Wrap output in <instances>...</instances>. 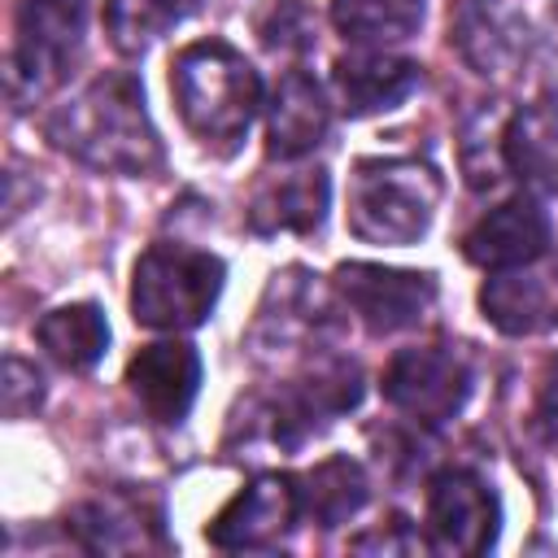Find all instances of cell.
<instances>
[{"label":"cell","instance_id":"obj_1","mask_svg":"<svg viewBox=\"0 0 558 558\" xmlns=\"http://www.w3.org/2000/svg\"><path fill=\"white\" fill-rule=\"evenodd\" d=\"M48 140L100 174H153L161 166V140L148 122L135 74L92 78L78 96L52 109Z\"/></svg>","mask_w":558,"mask_h":558},{"label":"cell","instance_id":"obj_2","mask_svg":"<svg viewBox=\"0 0 558 558\" xmlns=\"http://www.w3.org/2000/svg\"><path fill=\"white\" fill-rule=\"evenodd\" d=\"M170 87L183 126L218 157H231L262 105L257 70L222 39L187 44L170 65Z\"/></svg>","mask_w":558,"mask_h":558},{"label":"cell","instance_id":"obj_3","mask_svg":"<svg viewBox=\"0 0 558 558\" xmlns=\"http://www.w3.org/2000/svg\"><path fill=\"white\" fill-rule=\"evenodd\" d=\"M440 205V174L418 157H366L349 179V231L366 244H418Z\"/></svg>","mask_w":558,"mask_h":558},{"label":"cell","instance_id":"obj_4","mask_svg":"<svg viewBox=\"0 0 558 558\" xmlns=\"http://www.w3.org/2000/svg\"><path fill=\"white\" fill-rule=\"evenodd\" d=\"M222 262L192 244H153L131 275V314L157 331L201 327L222 292Z\"/></svg>","mask_w":558,"mask_h":558},{"label":"cell","instance_id":"obj_5","mask_svg":"<svg viewBox=\"0 0 558 558\" xmlns=\"http://www.w3.org/2000/svg\"><path fill=\"white\" fill-rule=\"evenodd\" d=\"M83 0H22L17 4V31H13V57H9V92L13 105L26 109L39 96H48L83 35Z\"/></svg>","mask_w":558,"mask_h":558},{"label":"cell","instance_id":"obj_6","mask_svg":"<svg viewBox=\"0 0 558 558\" xmlns=\"http://www.w3.org/2000/svg\"><path fill=\"white\" fill-rule=\"evenodd\" d=\"M384 397L414 423H445L471 397V366L449 344H410L384 371Z\"/></svg>","mask_w":558,"mask_h":558},{"label":"cell","instance_id":"obj_7","mask_svg":"<svg viewBox=\"0 0 558 558\" xmlns=\"http://www.w3.org/2000/svg\"><path fill=\"white\" fill-rule=\"evenodd\" d=\"M336 292L344 305L375 331L392 336L414 327L432 301H436V279L427 270H397V266H375V262H344L336 270Z\"/></svg>","mask_w":558,"mask_h":558},{"label":"cell","instance_id":"obj_8","mask_svg":"<svg viewBox=\"0 0 558 558\" xmlns=\"http://www.w3.org/2000/svg\"><path fill=\"white\" fill-rule=\"evenodd\" d=\"M501 506L475 471H440L427 488V532L445 554H484L497 541Z\"/></svg>","mask_w":558,"mask_h":558},{"label":"cell","instance_id":"obj_9","mask_svg":"<svg viewBox=\"0 0 558 558\" xmlns=\"http://www.w3.org/2000/svg\"><path fill=\"white\" fill-rule=\"evenodd\" d=\"M362 397V375L357 366L349 362H331V366H318L314 375H305L301 384L283 388L275 397V405L266 410V436L283 449H296L305 445L314 432H323L336 414L353 410Z\"/></svg>","mask_w":558,"mask_h":558},{"label":"cell","instance_id":"obj_10","mask_svg":"<svg viewBox=\"0 0 558 558\" xmlns=\"http://www.w3.org/2000/svg\"><path fill=\"white\" fill-rule=\"evenodd\" d=\"M301 514L296 480L288 475H257L248 488H240L205 527L209 545L218 549H262L279 541Z\"/></svg>","mask_w":558,"mask_h":558},{"label":"cell","instance_id":"obj_11","mask_svg":"<svg viewBox=\"0 0 558 558\" xmlns=\"http://www.w3.org/2000/svg\"><path fill=\"white\" fill-rule=\"evenodd\" d=\"M545 248H549V218L532 196L501 201L497 209L475 218V227L462 235L466 262H475L484 270L532 266L536 257H545Z\"/></svg>","mask_w":558,"mask_h":558},{"label":"cell","instance_id":"obj_12","mask_svg":"<svg viewBox=\"0 0 558 558\" xmlns=\"http://www.w3.org/2000/svg\"><path fill=\"white\" fill-rule=\"evenodd\" d=\"M449 31L475 74L506 78L527 57V26L506 0H453Z\"/></svg>","mask_w":558,"mask_h":558},{"label":"cell","instance_id":"obj_13","mask_svg":"<svg viewBox=\"0 0 558 558\" xmlns=\"http://www.w3.org/2000/svg\"><path fill=\"white\" fill-rule=\"evenodd\" d=\"M126 388L157 423H179L201 388V357L192 344H148L126 362Z\"/></svg>","mask_w":558,"mask_h":558},{"label":"cell","instance_id":"obj_14","mask_svg":"<svg viewBox=\"0 0 558 558\" xmlns=\"http://www.w3.org/2000/svg\"><path fill=\"white\" fill-rule=\"evenodd\" d=\"M327 122H331V109H327L323 87H318L305 70H288V74L275 83V96H270V113H266V153L279 157V161L305 157L310 148L323 144Z\"/></svg>","mask_w":558,"mask_h":558},{"label":"cell","instance_id":"obj_15","mask_svg":"<svg viewBox=\"0 0 558 558\" xmlns=\"http://www.w3.org/2000/svg\"><path fill=\"white\" fill-rule=\"evenodd\" d=\"M480 310L506 336H532L541 327H554L558 323V270L549 275H536L527 266L497 270L480 288Z\"/></svg>","mask_w":558,"mask_h":558},{"label":"cell","instance_id":"obj_16","mask_svg":"<svg viewBox=\"0 0 558 558\" xmlns=\"http://www.w3.org/2000/svg\"><path fill=\"white\" fill-rule=\"evenodd\" d=\"M418 65L392 52H357L336 61V92L353 118L397 109L418 87Z\"/></svg>","mask_w":558,"mask_h":558},{"label":"cell","instance_id":"obj_17","mask_svg":"<svg viewBox=\"0 0 558 558\" xmlns=\"http://www.w3.org/2000/svg\"><path fill=\"white\" fill-rule=\"evenodd\" d=\"M327 170H296L283 179H270L253 192L248 201V227L257 235H275V231H314L327 214Z\"/></svg>","mask_w":558,"mask_h":558},{"label":"cell","instance_id":"obj_18","mask_svg":"<svg viewBox=\"0 0 558 558\" xmlns=\"http://www.w3.org/2000/svg\"><path fill=\"white\" fill-rule=\"evenodd\" d=\"M506 170L541 192H558V100H532L506 122Z\"/></svg>","mask_w":558,"mask_h":558},{"label":"cell","instance_id":"obj_19","mask_svg":"<svg viewBox=\"0 0 558 558\" xmlns=\"http://www.w3.org/2000/svg\"><path fill=\"white\" fill-rule=\"evenodd\" d=\"M35 340L48 349L52 362H61L65 371H92L105 349H109V323L100 314V305L78 301V305H61L48 310L35 323Z\"/></svg>","mask_w":558,"mask_h":558},{"label":"cell","instance_id":"obj_20","mask_svg":"<svg viewBox=\"0 0 558 558\" xmlns=\"http://www.w3.org/2000/svg\"><path fill=\"white\" fill-rule=\"evenodd\" d=\"M296 493H301V510L318 527H340L344 519H353L366 506L371 484H366V471L353 458L336 453V458L318 462L314 471H305L296 480Z\"/></svg>","mask_w":558,"mask_h":558},{"label":"cell","instance_id":"obj_21","mask_svg":"<svg viewBox=\"0 0 558 558\" xmlns=\"http://www.w3.org/2000/svg\"><path fill=\"white\" fill-rule=\"evenodd\" d=\"M427 0H331V22L353 44H401L423 26Z\"/></svg>","mask_w":558,"mask_h":558},{"label":"cell","instance_id":"obj_22","mask_svg":"<svg viewBox=\"0 0 558 558\" xmlns=\"http://www.w3.org/2000/svg\"><path fill=\"white\" fill-rule=\"evenodd\" d=\"M179 17L183 9L174 0H105V35L126 57L153 48Z\"/></svg>","mask_w":558,"mask_h":558},{"label":"cell","instance_id":"obj_23","mask_svg":"<svg viewBox=\"0 0 558 558\" xmlns=\"http://www.w3.org/2000/svg\"><path fill=\"white\" fill-rule=\"evenodd\" d=\"M74 532L87 549L96 554H126V549H148V523L131 501H92L74 514Z\"/></svg>","mask_w":558,"mask_h":558},{"label":"cell","instance_id":"obj_24","mask_svg":"<svg viewBox=\"0 0 558 558\" xmlns=\"http://www.w3.org/2000/svg\"><path fill=\"white\" fill-rule=\"evenodd\" d=\"M462 170L471 187H493L506 174V122L484 109L462 131Z\"/></svg>","mask_w":558,"mask_h":558},{"label":"cell","instance_id":"obj_25","mask_svg":"<svg viewBox=\"0 0 558 558\" xmlns=\"http://www.w3.org/2000/svg\"><path fill=\"white\" fill-rule=\"evenodd\" d=\"M253 31L275 52H305L318 39V17L305 0H266L253 13Z\"/></svg>","mask_w":558,"mask_h":558},{"label":"cell","instance_id":"obj_26","mask_svg":"<svg viewBox=\"0 0 558 558\" xmlns=\"http://www.w3.org/2000/svg\"><path fill=\"white\" fill-rule=\"evenodd\" d=\"M39 401H44V379H39V371H35L31 362H22V357H9V362H4V414H9V418H22V414H31Z\"/></svg>","mask_w":558,"mask_h":558},{"label":"cell","instance_id":"obj_27","mask_svg":"<svg viewBox=\"0 0 558 558\" xmlns=\"http://www.w3.org/2000/svg\"><path fill=\"white\" fill-rule=\"evenodd\" d=\"M349 549H357V554H423V541H418V532H410L405 519H388L384 527L362 532Z\"/></svg>","mask_w":558,"mask_h":558}]
</instances>
